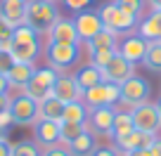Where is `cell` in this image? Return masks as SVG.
<instances>
[{
    "label": "cell",
    "mask_w": 161,
    "mask_h": 156,
    "mask_svg": "<svg viewBox=\"0 0 161 156\" xmlns=\"http://www.w3.org/2000/svg\"><path fill=\"white\" fill-rule=\"evenodd\" d=\"M156 135H149V132H142V130H133L128 132L126 137H121V140H114L116 142V149L121 154H126V151H137V149H149L154 144Z\"/></svg>",
    "instance_id": "obj_17"
},
{
    "label": "cell",
    "mask_w": 161,
    "mask_h": 156,
    "mask_svg": "<svg viewBox=\"0 0 161 156\" xmlns=\"http://www.w3.org/2000/svg\"><path fill=\"white\" fill-rule=\"evenodd\" d=\"M47 43H59V45H80L78 31L74 19H57L55 26L47 31Z\"/></svg>",
    "instance_id": "obj_13"
},
{
    "label": "cell",
    "mask_w": 161,
    "mask_h": 156,
    "mask_svg": "<svg viewBox=\"0 0 161 156\" xmlns=\"http://www.w3.org/2000/svg\"><path fill=\"white\" fill-rule=\"evenodd\" d=\"M0 24L17 29L26 24V3L21 0H0Z\"/></svg>",
    "instance_id": "obj_15"
},
{
    "label": "cell",
    "mask_w": 161,
    "mask_h": 156,
    "mask_svg": "<svg viewBox=\"0 0 161 156\" xmlns=\"http://www.w3.org/2000/svg\"><path fill=\"white\" fill-rule=\"evenodd\" d=\"M21 3H29V0H21Z\"/></svg>",
    "instance_id": "obj_47"
},
{
    "label": "cell",
    "mask_w": 161,
    "mask_h": 156,
    "mask_svg": "<svg viewBox=\"0 0 161 156\" xmlns=\"http://www.w3.org/2000/svg\"><path fill=\"white\" fill-rule=\"evenodd\" d=\"M80 57L78 45H59V43H47L45 45V59L55 71H64L74 66Z\"/></svg>",
    "instance_id": "obj_6"
},
{
    "label": "cell",
    "mask_w": 161,
    "mask_h": 156,
    "mask_svg": "<svg viewBox=\"0 0 161 156\" xmlns=\"http://www.w3.org/2000/svg\"><path fill=\"white\" fill-rule=\"evenodd\" d=\"M74 81L78 83L80 90L86 92V90H90V88L104 83V76H102V69H97L95 64H90V62H88V64H83V66L74 73Z\"/></svg>",
    "instance_id": "obj_20"
},
{
    "label": "cell",
    "mask_w": 161,
    "mask_h": 156,
    "mask_svg": "<svg viewBox=\"0 0 161 156\" xmlns=\"http://www.w3.org/2000/svg\"><path fill=\"white\" fill-rule=\"evenodd\" d=\"M59 19V10L50 0H29L26 3V26L36 31V33H47Z\"/></svg>",
    "instance_id": "obj_2"
},
{
    "label": "cell",
    "mask_w": 161,
    "mask_h": 156,
    "mask_svg": "<svg viewBox=\"0 0 161 156\" xmlns=\"http://www.w3.org/2000/svg\"><path fill=\"white\" fill-rule=\"evenodd\" d=\"M116 33H111V31H102V33H97L92 40H88V45H90V52L95 50H119V45H116Z\"/></svg>",
    "instance_id": "obj_27"
},
{
    "label": "cell",
    "mask_w": 161,
    "mask_h": 156,
    "mask_svg": "<svg viewBox=\"0 0 161 156\" xmlns=\"http://www.w3.org/2000/svg\"><path fill=\"white\" fill-rule=\"evenodd\" d=\"M0 156H12V144L7 142V137L0 140Z\"/></svg>",
    "instance_id": "obj_38"
},
{
    "label": "cell",
    "mask_w": 161,
    "mask_h": 156,
    "mask_svg": "<svg viewBox=\"0 0 161 156\" xmlns=\"http://www.w3.org/2000/svg\"><path fill=\"white\" fill-rule=\"evenodd\" d=\"M12 66H14V59H12V55H10L7 50H0V73L7 76Z\"/></svg>",
    "instance_id": "obj_33"
},
{
    "label": "cell",
    "mask_w": 161,
    "mask_h": 156,
    "mask_svg": "<svg viewBox=\"0 0 161 156\" xmlns=\"http://www.w3.org/2000/svg\"><path fill=\"white\" fill-rule=\"evenodd\" d=\"M116 3H119L126 12H130V14H135V17H140L142 5H145V0H116Z\"/></svg>",
    "instance_id": "obj_32"
},
{
    "label": "cell",
    "mask_w": 161,
    "mask_h": 156,
    "mask_svg": "<svg viewBox=\"0 0 161 156\" xmlns=\"http://www.w3.org/2000/svg\"><path fill=\"white\" fill-rule=\"evenodd\" d=\"M152 10H161V0H149Z\"/></svg>",
    "instance_id": "obj_43"
},
{
    "label": "cell",
    "mask_w": 161,
    "mask_h": 156,
    "mask_svg": "<svg viewBox=\"0 0 161 156\" xmlns=\"http://www.w3.org/2000/svg\"><path fill=\"white\" fill-rule=\"evenodd\" d=\"M10 114H12V121L14 126H33L38 121V102L31 100L29 95H17L12 97L10 102Z\"/></svg>",
    "instance_id": "obj_8"
},
{
    "label": "cell",
    "mask_w": 161,
    "mask_h": 156,
    "mask_svg": "<svg viewBox=\"0 0 161 156\" xmlns=\"http://www.w3.org/2000/svg\"><path fill=\"white\" fill-rule=\"evenodd\" d=\"M133 130H135V123H133L130 111H116L114 126H111V137H114V140H121V137H126L128 132H133Z\"/></svg>",
    "instance_id": "obj_24"
},
{
    "label": "cell",
    "mask_w": 161,
    "mask_h": 156,
    "mask_svg": "<svg viewBox=\"0 0 161 156\" xmlns=\"http://www.w3.org/2000/svg\"><path fill=\"white\" fill-rule=\"evenodd\" d=\"M5 135H7V130H5L3 126H0V140H5Z\"/></svg>",
    "instance_id": "obj_44"
},
{
    "label": "cell",
    "mask_w": 161,
    "mask_h": 156,
    "mask_svg": "<svg viewBox=\"0 0 161 156\" xmlns=\"http://www.w3.org/2000/svg\"><path fill=\"white\" fill-rule=\"evenodd\" d=\"M62 116H64V102L57 100L55 95H50L47 100L38 102V118H45V121H57V123H62Z\"/></svg>",
    "instance_id": "obj_21"
},
{
    "label": "cell",
    "mask_w": 161,
    "mask_h": 156,
    "mask_svg": "<svg viewBox=\"0 0 161 156\" xmlns=\"http://www.w3.org/2000/svg\"><path fill=\"white\" fill-rule=\"evenodd\" d=\"M156 109H159V116H161V97H159V102H156Z\"/></svg>",
    "instance_id": "obj_45"
},
{
    "label": "cell",
    "mask_w": 161,
    "mask_h": 156,
    "mask_svg": "<svg viewBox=\"0 0 161 156\" xmlns=\"http://www.w3.org/2000/svg\"><path fill=\"white\" fill-rule=\"evenodd\" d=\"M92 156H121V151L116 147H97L92 151Z\"/></svg>",
    "instance_id": "obj_36"
},
{
    "label": "cell",
    "mask_w": 161,
    "mask_h": 156,
    "mask_svg": "<svg viewBox=\"0 0 161 156\" xmlns=\"http://www.w3.org/2000/svg\"><path fill=\"white\" fill-rule=\"evenodd\" d=\"M12 156H43V151L38 149V144L31 140H21L12 144Z\"/></svg>",
    "instance_id": "obj_29"
},
{
    "label": "cell",
    "mask_w": 161,
    "mask_h": 156,
    "mask_svg": "<svg viewBox=\"0 0 161 156\" xmlns=\"http://www.w3.org/2000/svg\"><path fill=\"white\" fill-rule=\"evenodd\" d=\"M62 3H64L71 12H83V10H88V7L92 5V0H62Z\"/></svg>",
    "instance_id": "obj_34"
},
{
    "label": "cell",
    "mask_w": 161,
    "mask_h": 156,
    "mask_svg": "<svg viewBox=\"0 0 161 156\" xmlns=\"http://www.w3.org/2000/svg\"><path fill=\"white\" fill-rule=\"evenodd\" d=\"M7 90H10V81H7V76L0 73V95H7Z\"/></svg>",
    "instance_id": "obj_40"
},
{
    "label": "cell",
    "mask_w": 161,
    "mask_h": 156,
    "mask_svg": "<svg viewBox=\"0 0 161 156\" xmlns=\"http://www.w3.org/2000/svg\"><path fill=\"white\" fill-rule=\"evenodd\" d=\"M102 76H104V83H116V85H121V83H126L130 76H135V64L116 52V57L102 69Z\"/></svg>",
    "instance_id": "obj_10"
},
{
    "label": "cell",
    "mask_w": 161,
    "mask_h": 156,
    "mask_svg": "<svg viewBox=\"0 0 161 156\" xmlns=\"http://www.w3.org/2000/svg\"><path fill=\"white\" fill-rule=\"evenodd\" d=\"M121 156H152L149 149H137V151H126V154H121Z\"/></svg>",
    "instance_id": "obj_41"
},
{
    "label": "cell",
    "mask_w": 161,
    "mask_h": 156,
    "mask_svg": "<svg viewBox=\"0 0 161 156\" xmlns=\"http://www.w3.org/2000/svg\"><path fill=\"white\" fill-rule=\"evenodd\" d=\"M33 71H36V66H33V64H19V62H14V66H12L10 73H7L10 88H17V90L24 92V88H26V83L31 81Z\"/></svg>",
    "instance_id": "obj_22"
},
{
    "label": "cell",
    "mask_w": 161,
    "mask_h": 156,
    "mask_svg": "<svg viewBox=\"0 0 161 156\" xmlns=\"http://www.w3.org/2000/svg\"><path fill=\"white\" fill-rule=\"evenodd\" d=\"M12 33H14V29L0 24V50H12Z\"/></svg>",
    "instance_id": "obj_31"
},
{
    "label": "cell",
    "mask_w": 161,
    "mask_h": 156,
    "mask_svg": "<svg viewBox=\"0 0 161 156\" xmlns=\"http://www.w3.org/2000/svg\"><path fill=\"white\" fill-rule=\"evenodd\" d=\"M88 106L83 104V100L78 102H69L64 104V116H62V121L66 123H88Z\"/></svg>",
    "instance_id": "obj_25"
},
{
    "label": "cell",
    "mask_w": 161,
    "mask_h": 156,
    "mask_svg": "<svg viewBox=\"0 0 161 156\" xmlns=\"http://www.w3.org/2000/svg\"><path fill=\"white\" fill-rule=\"evenodd\" d=\"M50 3H59V0H50Z\"/></svg>",
    "instance_id": "obj_46"
},
{
    "label": "cell",
    "mask_w": 161,
    "mask_h": 156,
    "mask_svg": "<svg viewBox=\"0 0 161 156\" xmlns=\"http://www.w3.org/2000/svg\"><path fill=\"white\" fill-rule=\"evenodd\" d=\"M10 102H12V97H10V95H0V114L10 109Z\"/></svg>",
    "instance_id": "obj_39"
},
{
    "label": "cell",
    "mask_w": 161,
    "mask_h": 156,
    "mask_svg": "<svg viewBox=\"0 0 161 156\" xmlns=\"http://www.w3.org/2000/svg\"><path fill=\"white\" fill-rule=\"evenodd\" d=\"M152 156H161V140H154V144L149 147Z\"/></svg>",
    "instance_id": "obj_42"
},
{
    "label": "cell",
    "mask_w": 161,
    "mask_h": 156,
    "mask_svg": "<svg viewBox=\"0 0 161 156\" xmlns=\"http://www.w3.org/2000/svg\"><path fill=\"white\" fill-rule=\"evenodd\" d=\"M114 116H116L114 106H97V109H90V116H88V130H90L92 135H109L111 137Z\"/></svg>",
    "instance_id": "obj_12"
},
{
    "label": "cell",
    "mask_w": 161,
    "mask_h": 156,
    "mask_svg": "<svg viewBox=\"0 0 161 156\" xmlns=\"http://www.w3.org/2000/svg\"><path fill=\"white\" fill-rule=\"evenodd\" d=\"M130 116H133V123H135V130L149 132V135H156V132L161 130L159 109H156V104H152V102H142V104L133 106Z\"/></svg>",
    "instance_id": "obj_7"
},
{
    "label": "cell",
    "mask_w": 161,
    "mask_h": 156,
    "mask_svg": "<svg viewBox=\"0 0 161 156\" xmlns=\"http://www.w3.org/2000/svg\"><path fill=\"white\" fill-rule=\"evenodd\" d=\"M116 52L119 50H95V52H90V64H95L97 69H104V66L116 57Z\"/></svg>",
    "instance_id": "obj_30"
},
{
    "label": "cell",
    "mask_w": 161,
    "mask_h": 156,
    "mask_svg": "<svg viewBox=\"0 0 161 156\" xmlns=\"http://www.w3.org/2000/svg\"><path fill=\"white\" fill-rule=\"evenodd\" d=\"M52 95H55L57 100H62L64 104L83 100V90H80L78 83L74 81V76H59L57 83H55V88H52Z\"/></svg>",
    "instance_id": "obj_18"
},
{
    "label": "cell",
    "mask_w": 161,
    "mask_h": 156,
    "mask_svg": "<svg viewBox=\"0 0 161 156\" xmlns=\"http://www.w3.org/2000/svg\"><path fill=\"white\" fill-rule=\"evenodd\" d=\"M33 137H36V144L47 149V147H55L62 144V137H59V123L57 121H45V118H38L33 123Z\"/></svg>",
    "instance_id": "obj_14"
},
{
    "label": "cell",
    "mask_w": 161,
    "mask_h": 156,
    "mask_svg": "<svg viewBox=\"0 0 161 156\" xmlns=\"http://www.w3.org/2000/svg\"><path fill=\"white\" fill-rule=\"evenodd\" d=\"M10 55H12V59L19 62V64H33L36 62V57L40 55V40H38V33H36L31 26L21 24V26L14 29Z\"/></svg>",
    "instance_id": "obj_1"
},
{
    "label": "cell",
    "mask_w": 161,
    "mask_h": 156,
    "mask_svg": "<svg viewBox=\"0 0 161 156\" xmlns=\"http://www.w3.org/2000/svg\"><path fill=\"white\" fill-rule=\"evenodd\" d=\"M137 35L147 43H161V10H152L137 24Z\"/></svg>",
    "instance_id": "obj_19"
},
{
    "label": "cell",
    "mask_w": 161,
    "mask_h": 156,
    "mask_svg": "<svg viewBox=\"0 0 161 156\" xmlns=\"http://www.w3.org/2000/svg\"><path fill=\"white\" fill-rule=\"evenodd\" d=\"M74 24H76V31H78L80 40H92L97 33L104 31V24H102V19H100V12H95V10L78 12L76 19H74Z\"/></svg>",
    "instance_id": "obj_11"
},
{
    "label": "cell",
    "mask_w": 161,
    "mask_h": 156,
    "mask_svg": "<svg viewBox=\"0 0 161 156\" xmlns=\"http://www.w3.org/2000/svg\"><path fill=\"white\" fill-rule=\"evenodd\" d=\"M149 92H152V88L145 78L130 76L126 83H121V104L133 109V106H137V104L149 100Z\"/></svg>",
    "instance_id": "obj_9"
},
{
    "label": "cell",
    "mask_w": 161,
    "mask_h": 156,
    "mask_svg": "<svg viewBox=\"0 0 161 156\" xmlns=\"http://www.w3.org/2000/svg\"><path fill=\"white\" fill-rule=\"evenodd\" d=\"M43 156H74V154H71L64 144H55V147H47V149L43 151Z\"/></svg>",
    "instance_id": "obj_35"
},
{
    "label": "cell",
    "mask_w": 161,
    "mask_h": 156,
    "mask_svg": "<svg viewBox=\"0 0 161 156\" xmlns=\"http://www.w3.org/2000/svg\"><path fill=\"white\" fill-rule=\"evenodd\" d=\"M97 12H100V19H102V24H104V29L111 31V33H116V35L130 31L133 26L137 24V17L130 14V12H126L116 0H114V3L102 5Z\"/></svg>",
    "instance_id": "obj_3"
},
{
    "label": "cell",
    "mask_w": 161,
    "mask_h": 156,
    "mask_svg": "<svg viewBox=\"0 0 161 156\" xmlns=\"http://www.w3.org/2000/svg\"><path fill=\"white\" fill-rule=\"evenodd\" d=\"M88 130V123H66L62 121L59 123V137H62V144H71L76 137H80L83 132Z\"/></svg>",
    "instance_id": "obj_26"
},
{
    "label": "cell",
    "mask_w": 161,
    "mask_h": 156,
    "mask_svg": "<svg viewBox=\"0 0 161 156\" xmlns=\"http://www.w3.org/2000/svg\"><path fill=\"white\" fill-rule=\"evenodd\" d=\"M116 102H121V85H116V83H100V85L83 92V104L88 109L114 106Z\"/></svg>",
    "instance_id": "obj_5"
},
{
    "label": "cell",
    "mask_w": 161,
    "mask_h": 156,
    "mask_svg": "<svg viewBox=\"0 0 161 156\" xmlns=\"http://www.w3.org/2000/svg\"><path fill=\"white\" fill-rule=\"evenodd\" d=\"M66 149H69L74 156H92V151L97 149V144H95V135H92L90 130H86L80 137H76L71 144H66Z\"/></svg>",
    "instance_id": "obj_23"
},
{
    "label": "cell",
    "mask_w": 161,
    "mask_h": 156,
    "mask_svg": "<svg viewBox=\"0 0 161 156\" xmlns=\"http://www.w3.org/2000/svg\"><path fill=\"white\" fill-rule=\"evenodd\" d=\"M0 126L5 128V130H7V128H10V126H14V121H12V114H10V109L0 114Z\"/></svg>",
    "instance_id": "obj_37"
},
{
    "label": "cell",
    "mask_w": 161,
    "mask_h": 156,
    "mask_svg": "<svg viewBox=\"0 0 161 156\" xmlns=\"http://www.w3.org/2000/svg\"><path fill=\"white\" fill-rule=\"evenodd\" d=\"M142 64H145L152 73H161V43H149Z\"/></svg>",
    "instance_id": "obj_28"
},
{
    "label": "cell",
    "mask_w": 161,
    "mask_h": 156,
    "mask_svg": "<svg viewBox=\"0 0 161 156\" xmlns=\"http://www.w3.org/2000/svg\"><path fill=\"white\" fill-rule=\"evenodd\" d=\"M147 47H149V43L135 33V35H128V38L121 40L119 55H123L128 62H133V64H142V59H145V55H147Z\"/></svg>",
    "instance_id": "obj_16"
},
{
    "label": "cell",
    "mask_w": 161,
    "mask_h": 156,
    "mask_svg": "<svg viewBox=\"0 0 161 156\" xmlns=\"http://www.w3.org/2000/svg\"><path fill=\"white\" fill-rule=\"evenodd\" d=\"M57 78H59V73H57L52 66L36 69L33 76H31V81L26 83V88H24V95H29L31 100H36V102L47 100V97L52 95V88H55Z\"/></svg>",
    "instance_id": "obj_4"
}]
</instances>
